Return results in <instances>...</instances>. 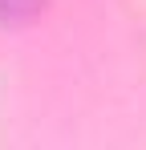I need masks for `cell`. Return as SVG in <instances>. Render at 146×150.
<instances>
[{"label": "cell", "instance_id": "1", "mask_svg": "<svg viewBox=\"0 0 146 150\" xmlns=\"http://www.w3.org/2000/svg\"><path fill=\"white\" fill-rule=\"evenodd\" d=\"M37 4H41V0H0V16H8V21H21V16H28Z\"/></svg>", "mask_w": 146, "mask_h": 150}]
</instances>
